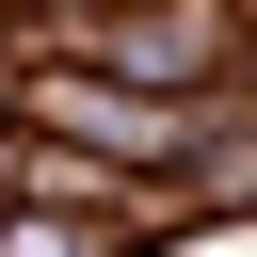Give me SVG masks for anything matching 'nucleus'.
Returning a JSON list of instances; mask_svg holds the SVG:
<instances>
[{
    "mask_svg": "<svg viewBox=\"0 0 257 257\" xmlns=\"http://www.w3.org/2000/svg\"><path fill=\"white\" fill-rule=\"evenodd\" d=\"M0 257H96L80 225H0Z\"/></svg>",
    "mask_w": 257,
    "mask_h": 257,
    "instance_id": "1",
    "label": "nucleus"
}]
</instances>
